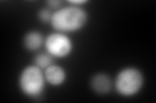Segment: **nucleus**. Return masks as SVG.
Segmentation results:
<instances>
[{
	"label": "nucleus",
	"instance_id": "obj_1",
	"mask_svg": "<svg viewBox=\"0 0 156 103\" xmlns=\"http://www.w3.org/2000/svg\"><path fill=\"white\" fill-rule=\"evenodd\" d=\"M89 21V14L82 7L68 5L53 12L51 24L57 32L68 34L81 30Z\"/></svg>",
	"mask_w": 156,
	"mask_h": 103
},
{
	"label": "nucleus",
	"instance_id": "obj_2",
	"mask_svg": "<svg viewBox=\"0 0 156 103\" xmlns=\"http://www.w3.org/2000/svg\"><path fill=\"white\" fill-rule=\"evenodd\" d=\"M144 77L140 70L135 67H126L119 72L113 82L116 92L122 97H134L142 90Z\"/></svg>",
	"mask_w": 156,
	"mask_h": 103
},
{
	"label": "nucleus",
	"instance_id": "obj_3",
	"mask_svg": "<svg viewBox=\"0 0 156 103\" xmlns=\"http://www.w3.org/2000/svg\"><path fill=\"white\" fill-rule=\"evenodd\" d=\"M47 84L44 71L35 65H30L25 67L20 75L18 85L20 89L25 95L30 98H38L44 90Z\"/></svg>",
	"mask_w": 156,
	"mask_h": 103
},
{
	"label": "nucleus",
	"instance_id": "obj_4",
	"mask_svg": "<svg viewBox=\"0 0 156 103\" xmlns=\"http://www.w3.org/2000/svg\"><path fill=\"white\" fill-rule=\"evenodd\" d=\"M46 52H48L55 58H65L73 52V43L66 34L52 32L44 40Z\"/></svg>",
	"mask_w": 156,
	"mask_h": 103
},
{
	"label": "nucleus",
	"instance_id": "obj_5",
	"mask_svg": "<svg viewBox=\"0 0 156 103\" xmlns=\"http://www.w3.org/2000/svg\"><path fill=\"white\" fill-rule=\"evenodd\" d=\"M112 85H113L112 79L104 72L95 73V75L91 77V80H90L91 89L99 95L108 94V93L111 92V89H112Z\"/></svg>",
	"mask_w": 156,
	"mask_h": 103
},
{
	"label": "nucleus",
	"instance_id": "obj_6",
	"mask_svg": "<svg viewBox=\"0 0 156 103\" xmlns=\"http://www.w3.org/2000/svg\"><path fill=\"white\" fill-rule=\"evenodd\" d=\"M44 76L47 84L52 86H61L66 80V72L61 66L58 65H51L44 70Z\"/></svg>",
	"mask_w": 156,
	"mask_h": 103
},
{
	"label": "nucleus",
	"instance_id": "obj_7",
	"mask_svg": "<svg viewBox=\"0 0 156 103\" xmlns=\"http://www.w3.org/2000/svg\"><path fill=\"white\" fill-rule=\"evenodd\" d=\"M46 39L43 35L38 31H29L25 36H23V47L30 52H35L38 49H41L42 45L44 44Z\"/></svg>",
	"mask_w": 156,
	"mask_h": 103
},
{
	"label": "nucleus",
	"instance_id": "obj_8",
	"mask_svg": "<svg viewBox=\"0 0 156 103\" xmlns=\"http://www.w3.org/2000/svg\"><path fill=\"white\" fill-rule=\"evenodd\" d=\"M53 60H55V57L51 56L48 52H41L34 57L33 61H34V65L35 66L42 68V70H46L47 67L53 65Z\"/></svg>",
	"mask_w": 156,
	"mask_h": 103
},
{
	"label": "nucleus",
	"instance_id": "obj_9",
	"mask_svg": "<svg viewBox=\"0 0 156 103\" xmlns=\"http://www.w3.org/2000/svg\"><path fill=\"white\" fill-rule=\"evenodd\" d=\"M52 14H53V12H51L50 8H43L38 12V18L41 19L43 23H47V22H51Z\"/></svg>",
	"mask_w": 156,
	"mask_h": 103
},
{
	"label": "nucleus",
	"instance_id": "obj_10",
	"mask_svg": "<svg viewBox=\"0 0 156 103\" xmlns=\"http://www.w3.org/2000/svg\"><path fill=\"white\" fill-rule=\"evenodd\" d=\"M61 2L60 0H48L47 2V8H50L51 11H57L61 8Z\"/></svg>",
	"mask_w": 156,
	"mask_h": 103
},
{
	"label": "nucleus",
	"instance_id": "obj_11",
	"mask_svg": "<svg viewBox=\"0 0 156 103\" xmlns=\"http://www.w3.org/2000/svg\"><path fill=\"white\" fill-rule=\"evenodd\" d=\"M86 0H72L69 2V5H74V7H82L83 4H86Z\"/></svg>",
	"mask_w": 156,
	"mask_h": 103
}]
</instances>
